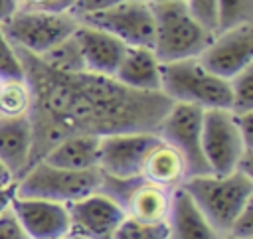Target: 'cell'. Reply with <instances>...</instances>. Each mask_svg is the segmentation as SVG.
<instances>
[{
  "mask_svg": "<svg viewBox=\"0 0 253 239\" xmlns=\"http://www.w3.org/2000/svg\"><path fill=\"white\" fill-rule=\"evenodd\" d=\"M160 73L162 63L158 61L152 47L126 45L113 79L134 91L160 93Z\"/></svg>",
  "mask_w": 253,
  "mask_h": 239,
  "instance_id": "cell-15",
  "label": "cell"
},
{
  "mask_svg": "<svg viewBox=\"0 0 253 239\" xmlns=\"http://www.w3.org/2000/svg\"><path fill=\"white\" fill-rule=\"evenodd\" d=\"M0 83H2V81H0Z\"/></svg>",
  "mask_w": 253,
  "mask_h": 239,
  "instance_id": "cell-39",
  "label": "cell"
},
{
  "mask_svg": "<svg viewBox=\"0 0 253 239\" xmlns=\"http://www.w3.org/2000/svg\"><path fill=\"white\" fill-rule=\"evenodd\" d=\"M190 14L211 34L217 32V0H184Z\"/></svg>",
  "mask_w": 253,
  "mask_h": 239,
  "instance_id": "cell-27",
  "label": "cell"
},
{
  "mask_svg": "<svg viewBox=\"0 0 253 239\" xmlns=\"http://www.w3.org/2000/svg\"><path fill=\"white\" fill-rule=\"evenodd\" d=\"M229 111L233 115L253 113V65L229 79Z\"/></svg>",
  "mask_w": 253,
  "mask_h": 239,
  "instance_id": "cell-23",
  "label": "cell"
},
{
  "mask_svg": "<svg viewBox=\"0 0 253 239\" xmlns=\"http://www.w3.org/2000/svg\"><path fill=\"white\" fill-rule=\"evenodd\" d=\"M71 233L85 239H113L125 219V209L101 192L81 198L67 205Z\"/></svg>",
  "mask_w": 253,
  "mask_h": 239,
  "instance_id": "cell-12",
  "label": "cell"
},
{
  "mask_svg": "<svg viewBox=\"0 0 253 239\" xmlns=\"http://www.w3.org/2000/svg\"><path fill=\"white\" fill-rule=\"evenodd\" d=\"M67 239H85V237H79V235H69Z\"/></svg>",
  "mask_w": 253,
  "mask_h": 239,
  "instance_id": "cell-37",
  "label": "cell"
},
{
  "mask_svg": "<svg viewBox=\"0 0 253 239\" xmlns=\"http://www.w3.org/2000/svg\"><path fill=\"white\" fill-rule=\"evenodd\" d=\"M40 59L43 65H47L49 69L59 71V73H83V71H87L75 36H69L63 41L55 43L45 53H42Z\"/></svg>",
  "mask_w": 253,
  "mask_h": 239,
  "instance_id": "cell-21",
  "label": "cell"
},
{
  "mask_svg": "<svg viewBox=\"0 0 253 239\" xmlns=\"http://www.w3.org/2000/svg\"><path fill=\"white\" fill-rule=\"evenodd\" d=\"M0 26L16 47L40 57L55 43L73 36L79 26V18L73 12L57 14L16 8V12Z\"/></svg>",
  "mask_w": 253,
  "mask_h": 239,
  "instance_id": "cell-6",
  "label": "cell"
},
{
  "mask_svg": "<svg viewBox=\"0 0 253 239\" xmlns=\"http://www.w3.org/2000/svg\"><path fill=\"white\" fill-rule=\"evenodd\" d=\"M16 180H14V176L10 174V170L0 162V188L2 186H8V184H14Z\"/></svg>",
  "mask_w": 253,
  "mask_h": 239,
  "instance_id": "cell-35",
  "label": "cell"
},
{
  "mask_svg": "<svg viewBox=\"0 0 253 239\" xmlns=\"http://www.w3.org/2000/svg\"><path fill=\"white\" fill-rule=\"evenodd\" d=\"M235 122H237L239 134L243 138V144L247 148H253V113L235 115Z\"/></svg>",
  "mask_w": 253,
  "mask_h": 239,
  "instance_id": "cell-32",
  "label": "cell"
},
{
  "mask_svg": "<svg viewBox=\"0 0 253 239\" xmlns=\"http://www.w3.org/2000/svg\"><path fill=\"white\" fill-rule=\"evenodd\" d=\"M202 148L210 168V174L225 176L237 170L247 148L239 134L235 115L229 109L204 111L202 124Z\"/></svg>",
  "mask_w": 253,
  "mask_h": 239,
  "instance_id": "cell-8",
  "label": "cell"
},
{
  "mask_svg": "<svg viewBox=\"0 0 253 239\" xmlns=\"http://www.w3.org/2000/svg\"><path fill=\"white\" fill-rule=\"evenodd\" d=\"M83 61H85V69L89 73L95 75H105V77H113L123 53H125V43L119 41L117 38H113L111 34L87 26L83 22H79L77 30L73 32Z\"/></svg>",
  "mask_w": 253,
  "mask_h": 239,
  "instance_id": "cell-14",
  "label": "cell"
},
{
  "mask_svg": "<svg viewBox=\"0 0 253 239\" xmlns=\"http://www.w3.org/2000/svg\"><path fill=\"white\" fill-rule=\"evenodd\" d=\"M12 79H24V69L14 43L6 38L0 26V81H12Z\"/></svg>",
  "mask_w": 253,
  "mask_h": 239,
  "instance_id": "cell-26",
  "label": "cell"
},
{
  "mask_svg": "<svg viewBox=\"0 0 253 239\" xmlns=\"http://www.w3.org/2000/svg\"><path fill=\"white\" fill-rule=\"evenodd\" d=\"M217 239H235V237H231V235H227V233H223V235H219Z\"/></svg>",
  "mask_w": 253,
  "mask_h": 239,
  "instance_id": "cell-36",
  "label": "cell"
},
{
  "mask_svg": "<svg viewBox=\"0 0 253 239\" xmlns=\"http://www.w3.org/2000/svg\"><path fill=\"white\" fill-rule=\"evenodd\" d=\"M202 124L204 109L186 103H172L156 128V136L178 150L184 158L188 178L210 174L202 148Z\"/></svg>",
  "mask_w": 253,
  "mask_h": 239,
  "instance_id": "cell-7",
  "label": "cell"
},
{
  "mask_svg": "<svg viewBox=\"0 0 253 239\" xmlns=\"http://www.w3.org/2000/svg\"><path fill=\"white\" fill-rule=\"evenodd\" d=\"M160 93L172 103L208 109H229V81L208 71L198 57L162 63Z\"/></svg>",
  "mask_w": 253,
  "mask_h": 239,
  "instance_id": "cell-4",
  "label": "cell"
},
{
  "mask_svg": "<svg viewBox=\"0 0 253 239\" xmlns=\"http://www.w3.org/2000/svg\"><path fill=\"white\" fill-rule=\"evenodd\" d=\"M113 239H168L166 223H142L128 215L121 221Z\"/></svg>",
  "mask_w": 253,
  "mask_h": 239,
  "instance_id": "cell-25",
  "label": "cell"
},
{
  "mask_svg": "<svg viewBox=\"0 0 253 239\" xmlns=\"http://www.w3.org/2000/svg\"><path fill=\"white\" fill-rule=\"evenodd\" d=\"M16 0H0V24L4 20H8L14 12H16Z\"/></svg>",
  "mask_w": 253,
  "mask_h": 239,
  "instance_id": "cell-34",
  "label": "cell"
},
{
  "mask_svg": "<svg viewBox=\"0 0 253 239\" xmlns=\"http://www.w3.org/2000/svg\"><path fill=\"white\" fill-rule=\"evenodd\" d=\"M101 170H63L43 160L30 166L16 180L18 198H38L69 205L99 192Z\"/></svg>",
  "mask_w": 253,
  "mask_h": 239,
  "instance_id": "cell-5",
  "label": "cell"
},
{
  "mask_svg": "<svg viewBox=\"0 0 253 239\" xmlns=\"http://www.w3.org/2000/svg\"><path fill=\"white\" fill-rule=\"evenodd\" d=\"M172 205V192L140 178L125 201V213L142 223H166Z\"/></svg>",
  "mask_w": 253,
  "mask_h": 239,
  "instance_id": "cell-20",
  "label": "cell"
},
{
  "mask_svg": "<svg viewBox=\"0 0 253 239\" xmlns=\"http://www.w3.org/2000/svg\"><path fill=\"white\" fill-rule=\"evenodd\" d=\"M154 14L152 49L160 63L200 57L213 34L208 32L188 10L184 0L150 2Z\"/></svg>",
  "mask_w": 253,
  "mask_h": 239,
  "instance_id": "cell-3",
  "label": "cell"
},
{
  "mask_svg": "<svg viewBox=\"0 0 253 239\" xmlns=\"http://www.w3.org/2000/svg\"><path fill=\"white\" fill-rule=\"evenodd\" d=\"M168 239H217L219 233L196 207L192 198L182 190L172 192V205L166 219Z\"/></svg>",
  "mask_w": 253,
  "mask_h": 239,
  "instance_id": "cell-18",
  "label": "cell"
},
{
  "mask_svg": "<svg viewBox=\"0 0 253 239\" xmlns=\"http://www.w3.org/2000/svg\"><path fill=\"white\" fill-rule=\"evenodd\" d=\"M198 59L213 75L225 81L233 79L253 65V24H239L215 32Z\"/></svg>",
  "mask_w": 253,
  "mask_h": 239,
  "instance_id": "cell-10",
  "label": "cell"
},
{
  "mask_svg": "<svg viewBox=\"0 0 253 239\" xmlns=\"http://www.w3.org/2000/svg\"><path fill=\"white\" fill-rule=\"evenodd\" d=\"M16 47V45H14ZM24 79L32 91L30 122L34 130L32 162H40L69 134L109 136L123 132H156L172 101L162 93H144L113 77L59 73L16 47Z\"/></svg>",
  "mask_w": 253,
  "mask_h": 239,
  "instance_id": "cell-1",
  "label": "cell"
},
{
  "mask_svg": "<svg viewBox=\"0 0 253 239\" xmlns=\"http://www.w3.org/2000/svg\"><path fill=\"white\" fill-rule=\"evenodd\" d=\"M150 2H166V0H150Z\"/></svg>",
  "mask_w": 253,
  "mask_h": 239,
  "instance_id": "cell-38",
  "label": "cell"
},
{
  "mask_svg": "<svg viewBox=\"0 0 253 239\" xmlns=\"http://www.w3.org/2000/svg\"><path fill=\"white\" fill-rule=\"evenodd\" d=\"M140 178L154 186L174 192L182 188V184L188 178L186 162L178 154V150H174L164 140L156 138L148 148V152L144 154V160L140 166Z\"/></svg>",
  "mask_w": 253,
  "mask_h": 239,
  "instance_id": "cell-17",
  "label": "cell"
},
{
  "mask_svg": "<svg viewBox=\"0 0 253 239\" xmlns=\"http://www.w3.org/2000/svg\"><path fill=\"white\" fill-rule=\"evenodd\" d=\"M125 2H132V0H77L75 16L105 10V8H111V6H117V4H125Z\"/></svg>",
  "mask_w": 253,
  "mask_h": 239,
  "instance_id": "cell-31",
  "label": "cell"
},
{
  "mask_svg": "<svg viewBox=\"0 0 253 239\" xmlns=\"http://www.w3.org/2000/svg\"><path fill=\"white\" fill-rule=\"evenodd\" d=\"M10 207L30 239H67L71 233L69 211L63 203L16 196Z\"/></svg>",
  "mask_w": 253,
  "mask_h": 239,
  "instance_id": "cell-13",
  "label": "cell"
},
{
  "mask_svg": "<svg viewBox=\"0 0 253 239\" xmlns=\"http://www.w3.org/2000/svg\"><path fill=\"white\" fill-rule=\"evenodd\" d=\"M227 235L235 239H253V201H249L227 229Z\"/></svg>",
  "mask_w": 253,
  "mask_h": 239,
  "instance_id": "cell-29",
  "label": "cell"
},
{
  "mask_svg": "<svg viewBox=\"0 0 253 239\" xmlns=\"http://www.w3.org/2000/svg\"><path fill=\"white\" fill-rule=\"evenodd\" d=\"M34 130L30 117H0V162L18 180L32 162Z\"/></svg>",
  "mask_w": 253,
  "mask_h": 239,
  "instance_id": "cell-16",
  "label": "cell"
},
{
  "mask_svg": "<svg viewBox=\"0 0 253 239\" xmlns=\"http://www.w3.org/2000/svg\"><path fill=\"white\" fill-rule=\"evenodd\" d=\"M182 190L219 235L227 233L239 211L253 201V178L237 170L225 176L204 174L186 178Z\"/></svg>",
  "mask_w": 253,
  "mask_h": 239,
  "instance_id": "cell-2",
  "label": "cell"
},
{
  "mask_svg": "<svg viewBox=\"0 0 253 239\" xmlns=\"http://www.w3.org/2000/svg\"><path fill=\"white\" fill-rule=\"evenodd\" d=\"M253 24V0H217V32Z\"/></svg>",
  "mask_w": 253,
  "mask_h": 239,
  "instance_id": "cell-24",
  "label": "cell"
},
{
  "mask_svg": "<svg viewBox=\"0 0 253 239\" xmlns=\"http://www.w3.org/2000/svg\"><path fill=\"white\" fill-rule=\"evenodd\" d=\"M32 109V91L26 79L0 83V117H28Z\"/></svg>",
  "mask_w": 253,
  "mask_h": 239,
  "instance_id": "cell-22",
  "label": "cell"
},
{
  "mask_svg": "<svg viewBox=\"0 0 253 239\" xmlns=\"http://www.w3.org/2000/svg\"><path fill=\"white\" fill-rule=\"evenodd\" d=\"M79 22L99 28L125 45L152 47L154 41V14L150 0H132L105 10L77 16Z\"/></svg>",
  "mask_w": 253,
  "mask_h": 239,
  "instance_id": "cell-9",
  "label": "cell"
},
{
  "mask_svg": "<svg viewBox=\"0 0 253 239\" xmlns=\"http://www.w3.org/2000/svg\"><path fill=\"white\" fill-rule=\"evenodd\" d=\"M156 132H123L99 138V170L115 178L140 176L144 154L156 140Z\"/></svg>",
  "mask_w": 253,
  "mask_h": 239,
  "instance_id": "cell-11",
  "label": "cell"
},
{
  "mask_svg": "<svg viewBox=\"0 0 253 239\" xmlns=\"http://www.w3.org/2000/svg\"><path fill=\"white\" fill-rule=\"evenodd\" d=\"M0 239H30L12 207L0 213Z\"/></svg>",
  "mask_w": 253,
  "mask_h": 239,
  "instance_id": "cell-30",
  "label": "cell"
},
{
  "mask_svg": "<svg viewBox=\"0 0 253 239\" xmlns=\"http://www.w3.org/2000/svg\"><path fill=\"white\" fill-rule=\"evenodd\" d=\"M42 160L63 170H95L99 168V136L69 134Z\"/></svg>",
  "mask_w": 253,
  "mask_h": 239,
  "instance_id": "cell-19",
  "label": "cell"
},
{
  "mask_svg": "<svg viewBox=\"0 0 253 239\" xmlns=\"http://www.w3.org/2000/svg\"><path fill=\"white\" fill-rule=\"evenodd\" d=\"M16 6L22 10H36V12H73L77 0H16Z\"/></svg>",
  "mask_w": 253,
  "mask_h": 239,
  "instance_id": "cell-28",
  "label": "cell"
},
{
  "mask_svg": "<svg viewBox=\"0 0 253 239\" xmlns=\"http://www.w3.org/2000/svg\"><path fill=\"white\" fill-rule=\"evenodd\" d=\"M14 198H16V182L0 188V213L6 211V209L12 205Z\"/></svg>",
  "mask_w": 253,
  "mask_h": 239,
  "instance_id": "cell-33",
  "label": "cell"
}]
</instances>
